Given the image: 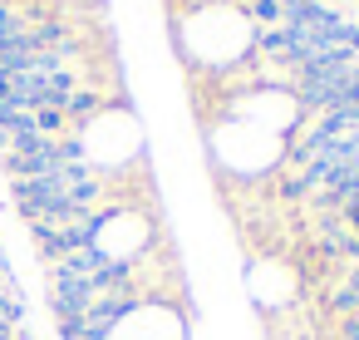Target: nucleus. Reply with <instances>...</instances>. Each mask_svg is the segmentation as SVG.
Instances as JSON below:
<instances>
[{"instance_id": "1", "label": "nucleus", "mask_w": 359, "mask_h": 340, "mask_svg": "<svg viewBox=\"0 0 359 340\" xmlns=\"http://www.w3.org/2000/svg\"><path fill=\"white\" fill-rule=\"evenodd\" d=\"M246 15L256 25H280L285 20V6H280V0H246Z\"/></svg>"}, {"instance_id": "2", "label": "nucleus", "mask_w": 359, "mask_h": 340, "mask_svg": "<svg viewBox=\"0 0 359 340\" xmlns=\"http://www.w3.org/2000/svg\"><path fill=\"white\" fill-rule=\"evenodd\" d=\"M0 281H6V261H0Z\"/></svg>"}]
</instances>
